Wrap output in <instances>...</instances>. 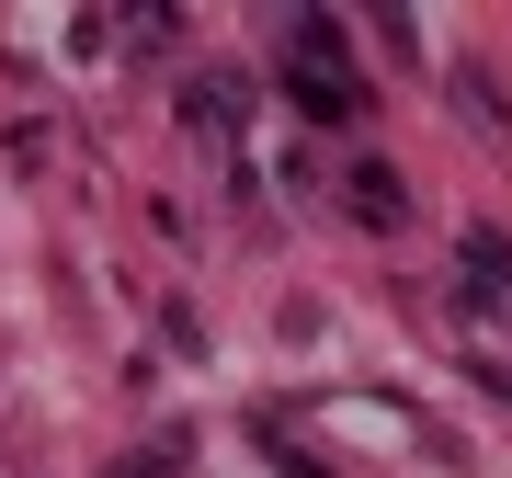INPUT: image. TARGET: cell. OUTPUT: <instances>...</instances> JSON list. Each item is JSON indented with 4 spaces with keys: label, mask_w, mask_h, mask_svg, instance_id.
<instances>
[{
    "label": "cell",
    "mask_w": 512,
    "mask_h": 478,
    "mask_svg": "<svg viewBox=\"0 0 512 478\" xmlns=\"http://www.w3.org/2000/svg\"><path fill=\"white\" fill-rule=\"evenodd\" d=\"M274 80H285V103L308 114V126H353V114H365V69H353V35L330 12H285Z\"/></svg>",
    "instance_id": "6da1fadb"
},
{
    "label": "cell",
    "mask_w": 512,
    "mask_h": 478,
    "mask_svg": "<svg viewBox=\"0 0 512 478\" xmlns=\"http://www.w3.org/2000/svg\"><path fill=\"white\" fill-rule=\"evenodd\" d=\"M342 217H365V228H410V183L387 160H353L342 171Z\"/></svg>",
    "instance_id": "277c9868"
},
{
    "label": "cell",
    "mask_w": 512,
    "mask_h": 478,
    "mask_svg": "<svg viewBox=\"0 0 512 478\" xmlns=\"http://www.w3.org/2000/svg\"><path fill=\"white\" fill-rule=\"evenodd\" d=\"M456 308L478 331H512V239L501 228H467L456 239Z\"/></svg>",
    "instance_id": "3957f363"
},
{
    "label": "cell",
    "mask_w": 512,
    "mask_h": 478,
    "mask_svg": "<svg viewBox=\"0 0 512 478\" xmlns=\"http://www.w3.org/2000/svg\"><path fill=\"white\" fill-rule=\"evenodd\" d=\"M171 103H183V126H194L205 148H239V137H251L262 80H239V69H183V80H171Z\"/></svg>",
    "instance_id": "7a4b0ae2"
},
{
    "label": "cell",
    "mask_w": 512,
    "mask_h": 478,
    "mask_svg": "<svg viewBox=\"0 0 512 478\" xmlns=\"http://www.w3.org/2000/svg\"><path fill=\"white\" fill-rule=\"evenodd\" d=\"M456 103H467L490 137H512V114H501V92H490V69H456Z\"/></svg>",
    "instance_id": "5b68a950"
},
{
    "label": "cell",
    "mask_w": 512,
    "mask_h": 478,
    "mask_svg": "<svg viewBox=\"0 0 512 478\" xmlns=\"http://www.w3.org/2000/svg\"><path fill=\"white\" fill-rule=\"evenodd\" d=\"M114 478H183V456H160V467H148V456H137V467H114Z\"/></svg>",
    "instance_id": "8992f818"
}]
</instances>
